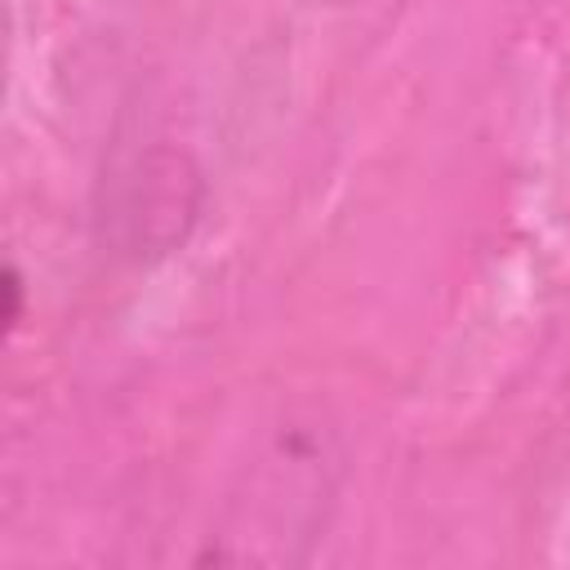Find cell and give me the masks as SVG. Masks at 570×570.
Listing matches in <instances>:
<instances>
[{
	"instance_id": "1",
	"label": "cell",
	"mask_w": 570,
	"mask_h": 570,
	"mask_svg": "<svg viewBox=\"0 0 570 570\" xmlns=\"http://www.w3.org/2000/svg\"><path fill=\"white\" fill-rule=\"evenodd\" d=\"M343 481V450L325 423H285L245 468L200 561L298 566L325 539Z\"/></svg>"
},
{
	"instance_id": "3",
	"label": "cell",
	"mask_w": 570,
	"mask_h": 570,
	"mask_svg": "<svg viewBox=\"0 0 570 570\" xmlns=\"http://www.w3.org/2000/svg\"><path fill=\"white\" fill-rule=\"evenodd\" d=\"M0 294H4V312H0V321H4V330L13 334V330L22 325V298H27V281H22L18 263H4V285H0Z\"/></svg>"
},
{
	"instance_id": "2",
	"label": "cell",
	"mask_w": 570,
	"mask_h": 570,
	"mask_svg": "<svg viewBox=\"0 0 570 570\" xmlns=\"http://www.w3.org/2000/svg\"><path fill=\"white\" fill-rule=\"evenodd\" d=\"M205 200V178L183 147H147L107 178L102 236L134 263H156L191 236Z\"/></svg>"
}]
</instances>
